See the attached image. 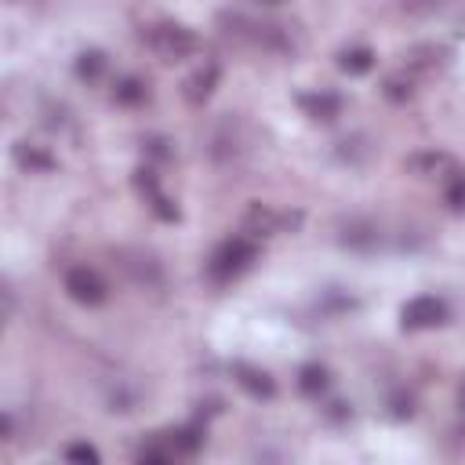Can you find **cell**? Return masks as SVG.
<instances>
[{"instance_id":"obj_1","label":"cell","mask_w":465,"mask_h":465,"mask_svg":"<svg viewBox=\"0 0 465 465\" xmlns=\"http://www.w3.org/2000/svg\"><path fill=\"white\" fill-rule=\"evenodd\" d=\"M258 258V243L254 236H229L214 247V254L207 258V280L214 283H232L236 276H243L251 269V262Z\"/></svg>"},{"instance_id":"obj_2","label":"cell","mask_w":465,"mask_h":465,"mask_svg":"<svg viewBox=\"0 0 465 465\" xmlns=\"http://www.w3.org/2000/svg\"><path fill=\"white\" fill-rule=\"evenodd\" d=\"M145 44H149L153 54L163 58V62H185V58L196 54L200 36H196L189 25H182V22H156V25H149Z\"/></svg>"},{"instance_id":"obj_3","label":"cell","mask_w":465,"mask_h":465,"mask_svg":"<svg viewBox=\"0 0 465 465\" xmlns=\"http://www.w3.org/2000/svg\"><path fill=\"white\" fill-rule=\"evenodd\" d=\"M65 294L76 305L94 309V305H102L109 298V287H105V280L91 265H73V269H65Z\"/></svg>"},{"instance_id":"obj_4","label":"cell","mask_w":465,"mask_h":465,"mask_svg":"<svg viewBox=\"0 0 465 465\" xmlns=\"http://www.w3.org/2000/svg\"><path fill=\"white\" fill-rule=\"evenodd\" d=\"M400 323L403 331H429V327H440L447 323V302L436 298V294H418L403 305L400 312Z\"/></svg>"},{"instance_id":"obj_5","label":"cell","mask_w":465,"mask_h":465,"mask_svg":"<svg viewBox=\"0 0 465 465\" xmlns=\"http://www.w3.org/2000/svg\"><path fill=\"white\" fill-rule=\"evenodd\" d=\"M134 189L142 193V200L149 203V211H153L160 222H178V207L160 193V182H156V174H153L149 167H138V171H134Z\"/></svg>"},{"instance_id":"obj_6","label":"cell","mask_w":465,"mask_h":465,"mask_svg":"<svg viewBox=\"0 0 465 465\" xmlns=\"http://www.w3.org/2000/svg\"><path fill=\"white\" fill-rule=\"evenodd\" d=\"M218 76H222L218 62H203V65H196V69L185 76V84H182V94H185V102H189V105H203V102L214 94V87H218Z\"/></svg>"},{"instance_id":"obj_7","label":"cell","mask_w":465,"mask_h":465,"mask_svg":"<svg viewBox=\"0 0 465 465\" xmlns=\"http://www.w3.org/2000/svg\"><path fill=\"white\" fill-rule=\"evenodd\" d=\"M232 378H236V385H240L247 396H254V400H272V396H276V381L269 378V371H262V367H254V363H232Z\"/></svg>"},{"instance_id":"obj_8","label":"cell","mask_w":465,"mask_h":465,"mask_svg":"<svg viewBox=\"0 0 465 465\" xmlns=\"http://www.w3.org/2000/svg\"><path fill=\"white\" fill-rule=\"evenodd\" d=\"M403 58H407V69H411V73L432 76V73H440V69L447 65L450 51H447L443 44H418V47H411Z\"/></svg>"},{"instance_id":"obj_9","label":"cell","mask_w":465,"mask_h":465,"mask_svg":"<svg viewBox=\"0 0 465 465\" xmlns=\"http://www.w3.org/2000/svg\"><path fill=\"white\" fill-rule=\"evenodd\" d=\"M298 105H302L305 116L316 120V124H331V120L341 116V98H338L334 91H312V94H302Z\"/></svg>"},{"instance_id":"obj_10","label":"cell","mask_w":465,"mask_h":465,"mask_svg":"<svg viewBox=\"0 0 465 465\" xmlns=\"http://www.w3.org/2000/svg\"><path fill=\"white\" fill-rule=\"evenodd\" d=\"M240 120H225L218 131H214V138H211V156L214 160H236L240 156V149H243V142H240Z\"/></svg>"},{"instance_id":"obj_11","label":"cell","mask_w":465,"mask_h":465,"mask_svg":"<svg viewBox=\"0 0 465 465\" xmlns=\"http://www.w3.org/2000/svg\"><path fill=\"white\" fill-rule=\"evenodd\" d=\"M341 243L352 247V251H374L381 243V232L374 222H363V218H352L345 229H341Z\"/></svg>"},{"instance_id":"obj_12","label":"cell","mask_w":465,"mask_h":465,"mask_svg":"<svg viewBox=\"0 0 465 465\" xmlns=\"http://www.w3.org/2000/svg\"><path fill=\"white\" fill-rule=\"evenodd\" d=\"M131 262H124V269L134 276V283H142V287H160V280H163V272H160V262L153 258V254H142V251H131L127 254Z\"/></svg>"},{"instance_id":"obj_13","label":"cell","mask_w":465,"mask_h":465,"mask_svg":"<svg viewBox=\"0 0 465 465\" xmlns=\"http://www.w3.org/2000/svg\"><path fill=\"white\" fill-rule=\"evenodd\" d=\"M298 389H302V396L320 400V396L331 389V371H327L323 363H305V367L298 371Z\"/></svg>"},{"instance_id":"obj_14","label":"cell","mask_w":465,"mask_h":465,"mask_svg":"<svg viewBox=\"0 0 465 465\" xmlns=\"http://www.w3.org/2000/svg\"><path fill=\"white\" fill-rule=\"evenodd\" d=\"M338 69L349 73V76H363L374 69V51L371 47H345L338 54Z\"/></svg>"},{"instance_id":"obj_15","label":"cell","mask_w":465,"mask_h":465,"mask_svg":"<svg viewBox=\"0 0 465 465\" xmlns=\"http://www.w3.org/2000/svg\"><path fill=\"white\" fill-rule=\"evenodd\" d=\"M276 225H280V214H276V211H269V207H262V203H254V207L247 211V218H243L247 236H272V232H276Z\"/></svg>"},{"instance_id":"obj_16","label":"cell","mask_w":465,"mask_h":465,"mask_svg":"<svg viewBox=\"0 0 465 465\" xmlns=\"http://www.w3.org/2000/svg\"><path fill=\"white\" fill-rule=\"evenodd\" d=\"M105 54L98 51V47H91V51H80L76 54V76L80 80H87V84H94V80H102V73H105Z\"/></svg>"},{"instance_id":"obj_17","label":"cell","mask_w":465,"mask_h":465,"mask_svg":"<svg viewBox=\"0 0 465 465\" xmlns=\"http://www.w3.org/2000/svg\"><path fill=\"white\" fill-rule=\"evenodd\" d=\"M113 98H116L120 105H142V102L149 98V87H145V80H138V76H124V80H116Z\"/></svg>"},{"instance_id":"obj_18","label":"cell","mask_w":465,"mask_h":465,"mask_svg":"<svg viewBox=\"0 0 465 465\" xmlns=\"http://www.w3.org/2000/svg\"><path fill=\"white\" fill-rule=\"evenodd\" d=\"M407 167H411L414 174L429 178V174H436V171H443V167H454V163H450V156H447V153L429 149V153H414V156L407 160Z\"/></svg>"},{"instance_id":"obj_19","label":"cell","mask_w":465,"mask_h":465,"mask_svg":"<svg viewBox=\"0 0 465 465\" xmlns=\"http://www.w3.org/2000/svg\"><path fill=\"white\" fill-rule=\"evenodd\" d=\"M443 200H447L450 211H465V171L447 167V174H443Z\"/></svg>"},{"instance_id":"obj_20","label":"cell","mask_w":465,"mask_h":465,"mask_svg":"<svg viewBox=\"0 0 465 465\" xmlns=\"http://www.w3.org/2000/svg\"><path fill=\"white\" fill-rule=\"evenodd\" d=\"M171 440V447H174V454L178 458H189V454H196L200 450V443H203V432L196 429V425H185V429H174V432H167Z\"/></svg>"},{"instance_id":"obj_21","label":"cell","mask_w":465,"mask_h":465,"mask_svg":"<svg viewBox=\"0 0 465 465\" xmlns=\"http://www.w3.org/2000/svg\"><path fill=\"white\" fill-rule=\"evenodd\" d=\"M381 94H385L389 102H407V98L414 94V84H411V76H403V73H392V76H385V84H381Z\"/></svg>"},{"instance_id":"obj_22","label":"cell","mask_w":465,"mask_h":465,"mask_svg":"<svg viewBox=\"0 0 465 465\" xmlns=\"http://www.w3.org/2000/svg\"><path fill=\"white\" fill-rule=\"evenodd\" d=\"M15 160H18L22 167H40V171L51 167V156L40 153V149H29V142H18V145H15Z\"/></svg>"},{"instance_id":"obj_23","label":"cell","mask_w":465,"mask_h":465,"mask_svg":"<svg viewBox=\"0 0 465 465\" xmlns=\"http://www.w3.org/2000/svg\"><path fill=\"white\" fill-rule=\"evenodd\" d=\"M62 454H65L69 461H87V465H98V458H102V454H98L91 443H69Z\"/></svg>"},{"instance_id":"obj_24","label":"cell","mask_w":465,"mask_h":465,"mask_svg":"<svg viewBox=\"0 0 465 465\" xmlns=\"http://www.w3.org/2000/svg\"><path fill=\"white\" fill-rule=\"evenodd\" d=\"M447 0H403V7L411 11V15H432V11H440Z\"/></svg>"},{"instance_id":"obj_25","label":"cell","mask_w":465,"mask_h":465,"mask_svg":"<svg viewBox=\"0 0 465 465\" xmlns=\"http://www.w3.org/2000/svg\"><path fill=\"white\" fill-rule=\"evenodd\" d=\"M458 403H461V411H465V381H461V389H458Z\"/></svg>"},{"instance_id":"obj_26","label":"cell","mask_w":465,"mask_h":465,"mask_svg":"<svg viewBox=\"0 0 465 465\" xmlns=\"http://www.w3.org/2000/svg\"><path fill=\"white\" fill-rule=\"evenodd\" d=\"M258 4H265V7H276V4H283V0H258Z\"/></svg>"}]
</instances>
